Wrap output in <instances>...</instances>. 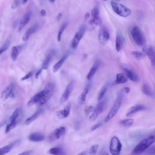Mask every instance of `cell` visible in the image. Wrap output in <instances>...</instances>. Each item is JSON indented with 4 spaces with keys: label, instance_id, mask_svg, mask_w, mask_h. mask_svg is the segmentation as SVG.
<instances>
[{
    "label": "cell",
    "instance_id": "9",
    "mask_svg": "<svg viewBox=\"0 0 155 155\" xmlns=\"http://www.w3.org/2000/svg\"><path fill=\"white\" fill-rule=\"evenodd\" d=\"M125 37L120 30L117 31L116 41H115V48L117 51H120L123 48L125 44Z\"/></svg>",
    "mask_w": 155,
    "mask_h": 155
},
{
    "label": "cell",
    "instance_id": "49",
    "mask_svg": "<svg viewBox=\"0 0 155 155\" xmlns=\"http://www.w3.org/2000/svg\"><path fill=\"white\" fill-rule=\"evenodd\" d=\"M54 1H55V0H49V1H50V2H54Z\"/></svg>",
    "mask_w": 155,
    "mask_h": 155
},
{
    "label": "cell",
    "instance_id": "34",
    "mask_svg": "<svg viewBox=\"0 0 155 155\" xmlns=\"http://www.w3.org/2000/svg\"><path fill=\"white\" fill-rule=\"evenodd\" d=\"M67 24H68L67 22H64V23L61 26V27L59 28V30L58 33V38H57L58 41H61V37H62V35L63 32L64 31L65 29L66 28V27H67Z\"/></svg>",
    "mask_w": 155,
    "mask_h": 155
},
{
    "label": "cell",
    "instance_id": "51",
    "mask_svg": "<svg viewBox=\"0 0 155 155\" xmlns=\"http://www.w3.org/2000/svg\"><path fill=\"white\" fill-rule=\"evenodd\" d=\"M104 1H106V0H104Z\"/></svg>",
    "mask_w": 155,
    "mask_h": 155
},
{
    "label": "cell",
    "instance_id": "39",
    "mask_svg": "<svg viewBox=\"0 0 155 155\" xmlns=\"http://www.w3.org/2000/svg\"><path fill=\"white\" fill-rule=\"evenodd\" d=\"M98 150V145H93L89 150V154L90 155H96Z\"/></svg>",
    "mask_w": 155,
    "mask_h": 155
},
{
    "label": "cell",
    "instance_id": "43",
    "mask_svg": "<svg viewBox=\"0 0 155 155\" xmlns=\"http://www.w3.org/2000/svg\"><path fill=\"white\" fill-rule=\"evenodd\" d=\"M33 154V151L32 150H27L25 151L24 152H22L18 155H31Z\"/></svg>",
    "mask_w": 155,
    "mask_h": 155
},
{
    "label": "cell",
    "instance_id": "30",
    "mask_svg": "<svg viewBox=\"0 0 155 155\" xmlns=\"http://www.w3.org/2000/svg\"><path fill=\"white\" fill-rule=\"evenodd\" d=\"M127 81H128V78L124 74L117 73L114 82L116 84H120L125 83L126 82H127Z\"/></svg>",
    "mask_w": 155,
    "mask_h": 155
},
{
    "label": "cell",
    "instance_id": "24",
    "mask_svg": "<svg viewBox=\"0 0 155 155\" xmlns=\"http://www.w3.org/2000/svg\"><path fill=\"white\" fill-rule=\"evenodd\" d=\"M99 66V62L98 61H96L94 63V64L93 65V66L91 67L88 73L87 74V78L88 80L90 81L94 76V75L95 74V73H96L98 68Z\"/></svg>",
    "mask_w": 155,
    "mask_h": 155
},
{
    "label": "cell",
    "instance_id": "14",
    "mask_svg": "<svg viewBox=\"0 0 155 155\" xmlns=\"http://www.w3.org/2000/svg\"><path fill=\"white\" fill-rule=\"evenodd\" d=\"M143 50L144 54H146L149 58L151 61V65L154 66L155 64V54H154V49L153 47L150 46V47H147L144 46Z\"/></svg>",
    "mask_w": 155,
    "mask_h": 155
},
{
    "label": "cell",
    "instance_id": "46",
    "mask_svg": "<svg viewBox=\"0 0 155 155\" xmlns=\"http://www.w3.org/2000/svg\"><path fill=\"white\" fill-rule=\"evenodd\" d=\"M40 13H41V15L42 16H45V14H46V11H45V10L42 9V10L41 11Z\"/></svg>",
    "mask_w": 155,
    "mask_h": 155
},
{
    "label": "cell",
    "instance_id": "28",
    "mask_svg": "<svg viewBox=\"0 0 155 155\" xmlns=\"http://www.w3.org/2000/svg\"><path fill=\"white\" fill-rule=\"evenodd\" d=\"M17 142L18 141L16 140L13 143H11L10 144H8V145L1 148H0V155H5L7 153H9Z\"/></svg>",
    "mask_w": 155,
    "mask_h": 155
},
{
    "label": "cell",
    "instance_id": "7",
    "mask_svg": "<svg viewBox=\"0 0 155 155\" xmlns=\"http://www.w3.org/2000/svg\"><path fill=\"white\" fill-rule=\"evenodd\" d=\"M109 149L112 155H119L122 150V143L117 137L113 136L111 138Z\"/></svg>",
    "mask_w": 155,
    "mask_h": 155
},
{
    "label": "cell",
    "instance_id": "23",
    "mask_svg": "<svg viewBox=\"0 0 155 155\" xmlns=\"http://www.w3.org/2000/svg\"><path fill=\"white\" fill-rule=\"evenodd\" d=\"M44 138H45L44 136L40 133H33L30 134L28 137V139L31 142H41L43 140Z\"/></svg>",
    "mask_w": 155,
    "mask_h": 155
},
{
    "label": "cell",
    "instance_id": "13",
    "mask_svg": "<svg viewBox=\"0 0 155 155\" xmlns=\"http://www.w3.org/2000/svg\"><path fill=\"white\" fill-rule=\"evenodd\" d=\"M45 93V90L44 89L42 91L35 94L28 102L27 103L28 106H31L35 104H39L42 100V99L43 98V97L44 96Z\"/></svg>",
    "mask_w": 155,
    "mask_h": 155
},
{
    "label": "cell",
    "instance_id": "2",
    "mask_svg": "<svg viewBox=\"0 0 155 155\" xmlns=\"http://www.w3.org/2000/svg\"><path fill=\"white\" fill-rule=\"evenodd\" d=\"M154 140L155 137L154 136H151L143 139L134 147L132 151V154L139 155L143 153L154 142Z\"/></svg>",
    "mask_w": 155,
    "mask_h": 155
},
{
    "label": "cell",
    "instance_id": "44",
    "mask_svg": "<svg viewBox=\"0 0 155 155\" xmlns=\"http://www.w3.org/2000/svg\"><path fill=\"white\" fill-rule=\"evenodd\" d=\"M92 109H93V107L91 106H89V107H87L85 109V113H86V114H88L90 112H91L92 111Z\"/></svg>",
    "mask_w": 155,
    "mask_h": 155
},
{
    "label": "cell",
    "instance_id": "10",
    "mask_svg": "<svg viewBox=\"0 0 155 155\" xmlns=\"http://www.w3.org/2000/svg\"><path fill=\"white\" fill-rule=\"evenodd\" d=\"M73 86H74V81H70L68 84L67 85L65 91H64V93H62V94L61 95V99H60V102L61 103H64L65 102H66L68 99L69 98L73 89Z\"/></svg>",
    "mask_w": 155,
    "mask_h": 155
},
{
    "label": "cell",
    "instance_id": "20",
    "mask_svg": "<svg viewBox=\"0 0 155 155\" xmlns=\"http://www.w3.org/2000/svg\"><path fill=\"white\" fill-rule=\"evenodd\" d=\"M124 71L125 73V76H127V78L128 79H129L130 80L133 81V82H137L139 80L138 76L130 68H128V67H124L123 68Z\"/></svg>",
    "mask_w": 155,
    "mask_h": 155
},
{
    "label": "cell",
    "instance_id": "38",
    "mask_svg": "<svg viewBox=\"0 0 155 155\" xmlns=\"http://www.w3.org/2000/svg\"><path fill=\"white\" fill-rule=\"evenodd\" d=\"M102 22V20L100 17L98 18H91V20L90 21V23L95 25H100Z\"/></svg>",
    "mask_w": 155,
    "mask_h": 155
},
{
    "label": "cell",
    "instance_id": "17",
    "mask_svg": "<svg viewBox=\"0 0 155 155\" xmlns=\"http://www.w3.org/2000/svg\"><path fill=\"white\" fill-rule=\"evenodd\" d=\"M54 55V50L50 51L45 56V59L43 61L42 64V70H46L48 67L51 59H53V56Z\"/></svg>",
    "mask_w": 155,
    "mask_h": 155
},
{
    "label": "cell",
    "instance_id": "29",
    "mask_svg": "<svg viewBox=\"0 0 155 155\" xmlns=\"http://www.w3.org/2000/svg\"><path fill=\"white\" fill-rule=\"evenodd\" d=\"M48 153L51 155H66L65 152L61 147H53L48 150Z\"/></svg>",
    "mask_w": 155,
    "mask_h": 155
},
{
    "label": "cell",
    "instance_id": "8",
    "mask_svg": "<svg viewBox=\"0 0 155 155\" xmlns=\"http://www.w3.org/2000/svg\"><path fill=\"white\" fill-rule=\"evenodd\" d=\"M86 29H87V26L85 25H82L81 26L78 31L76 33L71 43V47L72 48L74 49L78 46L80 41L81 40V39L82 38L83 36L85 34Z\"/></svg>",
    "mask_w": 155,
    "mask_h": 155
},
{
    "label": "cell",
    "instance_id": "22",
    "mask_svg": "<svg viewBox=\"0 0 155 155\" xmlns=\"http://www.w3.org/2000/svg\"><path fill=\"white\" fill-rule=\"evenodd\" d=\"M70 108H71V105L70 104H69L63 110L58 111L56 113L59 119H64L68 117L70 113Z\"/></svg>",
    "mask_w": 155,
    "mask_h": 155
},
{
    "label": "cell",
    "instance_id": "25",
    "mask_svg": "<svg viewBox=\"0 0 155 155\" xmlns=\"http://www.w3.org/2000/svg\"><path fill=\"white\" fill-rule=\"evenodd\" d=\"M43 111L44 110L42 109L38 110L35 113H33L32 115H31L25 120V124L29 125L30 124H31L33 121H34L36 119H37L43 113Z\"/></svg>",
    "mask_w": 155,
    "mask_h": 155
},
{
    "label": "cell",
    "instance_id": "31",
    "mask_svg": "<svg viewBox=\"0 0 155 155\" xmlns=\"http://www.w3.org/2000/svg\"><path fill=\"white\" fill-rule=\"evenodd\" d=\"M142 91L143 93L150 97H153L154 96V94L153 92V90L151 89V88L150 87V85H148L147 84H144L142 86Z\"/></svg>",
    "mask_w": 155,
    "mask_h": 155
},
{
    "label": "cell",
    "instance_id": "11",
    "mask_svg": "<svg viewBox=\"0 0 155 155\" xmlns=\"http://www.w3.org/2000/svg\"><path fill=\"white\" fill-rule=\"evenodd\" d=\"M98 38L100 42L102 44H105L108 41L110 34L108 30L105 27H102L100 28Z\"/></svg>",
    "mask_w": 155,
    "mask_h": 155
},
{
    "label": "cell",
    "instance_id": "12",
    "mask_svg": "<svg viewBox=\"0 0 155 155\" xmlns=\"http://www.w3.org/2000/svg\"><path fill=\"white\" fill-rule=\"evenodd\" d=\"M65 128L64 127H61L56 130L50 135L49 139L51 141H54L55 140H57L59 139L61 137L64 136L65 133Z\"/></svg>",
    "mask_w": 155,
    "mask_h": 155
},
{
    "label": "cell",
    "instance_id": "21",
    "mask_svg": "<svg viewBox=\"0 0 155 155\" xmlns=\"http://www.w3.org/2000/svg\"><path fill=\"white\" fill-rule=\"evenodd\" d=\"M146 109V107L145 105H142V104H137L136 105H134L133 107H131L128 111L127 113L126 114L127 116H130L131 115H133V114L140 111H142Z\"/></svg>",
    "mask_w": 155,
    "mask_h": 155
},
{
    "label": "cell",
    "instance_id": "1",
    "mask_svg": "<svg viewBox=\"0 0 155 155\" xmlns=\"http://www.w3.org/2000/svg\"><path fill=\"white\" fill-rule=\"evenodd\" d=\"M125 93L124 92L123 89H122L121 90L119 91V92L117 94L116 99L113 105V107L111 108L108 114L106 116V117L105 118V122L109 121L117 114V111H119V110L121 106Z\"/></svg>",
    "mask_w": 155,
    "mask_h": 155
},
{
    "label": "cell",
    "instance_id": "19",
    "mask_svg": "<svg viewBox=\"0 0 155 155\" xmlns=\"http://www.w3.org/2000/svg\"><path fill=\"white\" fill-rule=\"evenodd\" d=\"M13 87L14 86L13 84H10L8 86H7L5 88L1 93V99L5 101L10 96H11L12 94L13 93Z\"/></svg>",
    "mask_w": 155,
    "mask_h": 155
},
{
    "label": "cell",
    "instance_id": "16",
    "mask_svg": "<svg viewBox=\"0 0 155 155\" xmlns=\"http://www.w3.org/2000/svg\"><path fill=\"white\" fill-rule=\"evenodd\" d=\"M31 15H32L31 12H27L23 15L21 21H19V28H18L19 31H21L23 28V27L29 22L31 17Z\"/></svg>",
    "mask_w": 155,
    "mask_h": 155
},
{
    "label": "cell",
    "instance_id": "33",
    "mask_svg": "<svg viewBox=\"0 0 155 155\" xmlns=\"http://www.w3.org/2000/svg\"><path fill=\"white\" fill-rule=\"evenodd\" d=\"M134 123V119L132 118L123 119L122 120H120L119 124L124 127H130Z\"/></svg>",
    "mask_w": 155,
    "mask_h": 155
},
{
    "label": "cell",
    "instance_id": "40",
    "mask_svg": "<svg viewBox=\"0 0 155 155\" xmlns=\"http://www.w3.org/2000/svg\"><path fill=\"white\" fill-rule=\"evenodd\" d=\"M22 2V0H14L12 5V8H17L19 4H21V2Z\"/></svg>",
    "mask_w": 155,
    "mask_h": 155
},
{
    "label": "cell",
    "instance_id": "36",
    "mask_svg": "<svg viewBox=\"0 0 155 155\" xmlns=\"http://www.w3.org/2000/svg\"><path fill=\"white\" fill-rule=\"evenodd\" d=\"M91 18H98L99 16V7L98 5H96L91 11Z\"/></svg>",
    "mask_w": 155,
    "mask_h": 155
},
{
    "label": "cell",
    "instance_id": "35",
    "mask_svg": "<svg viewBox=\"0 0 155 155\" xmlns=\"http://www.w3.org/2000/svg\"><path fill=\"white\" fill-rule=\"evenodd\" d=\"M132 54L133 56L137 60H140L142 59L143 58H145V54H144L143 52L142 51H132Z\"/></svg>",
    "mask_w": 155,
    "mask_h": 155
},
{
    "label": "cell",
    "instance_id": "47",
    "mask_svg": "<svg viewBox=\"0 0 155 155\" xmlns=\"http://www.w3.org/2000/svg\"><path fill=\"white\" fill-rule=\"evenodd\" d=\"M86 154H87L86 151H83V152H82V153H79V154H78V155H86Z\"/></svg>",
    "mask_w": 155,
    "mask_h": 155
},
{
    "label": "cell",
    "instance_id": "26",
    "mask_svg": "<svg viewBox=\"0 0 155 155\" xmlns=\"http://www.w3.org/2000/svg\"><path fill=\"white\" fill-rule=\"evenodd\" d=\"M68 56V54H64V55L53 65V71L54 73L57 72V71L61 68V67L62 66L63 64L64 63V62H65V60L67 59Z\"/></svg>",
    "mask_w": 155,
    "mask_h": 155
},
{
    "label": "cell",
    "instance_id": "6",
    "mask_svg": "<svg viewBox=\"0 0 155 155\" xmlns=\"http://www.w3.org/2000/svg\"><path fill=\"white\" fill-rule=\"evenodd\" d=\"M107 103V99L106 98H102V99L100 100L96 107L94 108L93 112L91 113L90 116V119L91 120H96L99 115L104 110L106 105Z\"/></svg>",
    "mask_w": 155,
    "mask_h": 155
},
{
    "label": "cell",
    "instance_id": "32",
    "mask_svg": "<svg viewBox=\"0 0 155 155\" xmlns=\"http://www.w3.org/2000/svg\"><path fill=\"white\" fill-rule=\"evenodd\" d=\"M108 88V84H105V85L101 88V90H100L99 92L98 96H97V99H98L99 101H100L101 99H102L104 97V96H105V93H106V92H107Z\"/></svg>",
    "mask_w": 155,
    "mask_h": 155
},
{
    "label": "cell",
    "instance_id": "45",
    "mask_svg": "<svg viewBox=\"0 0 155 155\" xmlns=\"http://www.w3.org/2000/svg\"><path fill=\"white\" fill-rule=\"evenodd\" d=\"M42 68H41V69H39V70H38L37 71V72L36 73V74H35V77H36V78H38V77H39V76L40 75V74H41V73L42 72Z\"/></svg>",
    "mask_w": 155,
    "mask_h": 155
},
{
    "label": "cell",
    "instance_id": "15",
    "mask_svg": "<svg viewBox=\"0 0 155 155\" xmlns=\"http://www.w3.org/2000/svg\"><path fill=\"white\" fill-rule=\"evenodd\" d=\"M91 84L90 82L88 83L84 89V91H82V93L81 94V95L79 96L78 97V104L79 105H83L85 101V99H86V96L87 95V94L88 93L90 90V88H91Z\"/></svg>",
    "mask_w": 155,
    "mask_h": 155
},
{
    "label": "cell",
    "instance_id": "41",
    "mask_svg": "<svg viewBox=\"0 0 155 155\" xmlns=\"http://www.w3.org/2000/svg\"><path fill=\"white\" fill-rule=\"evenodd\" d=\"M33 74V72L31 71H30L29 73H28L27 74H25L23 78H21V81H24V80H27L28 79H29L30 77L32 76V75Z\"/></svg>",
    "mask_w": 155,
    "mask_h": 155
},
{
    "label": "cell",
    "instance_id": "18",
    "mask_svg": "<svg viewBox=\"0 0 155 155\" xmlns=\"http://www.w3.org/2000/svg\"><path fill=\"white\" fill-rule=\"evenodd\" d=\"M38 27H39V25H38V24H35L31 25L24 33V35L22 36V40L24 41H27L29 39L30 36L38 30Z\"/></svg>",
    "mask_w": 155,
    "mask_h": 155
},
{
    "label": "cell",
    "instance_id": "4",
    "mask_svg": "<svg viewBox=\"0 0 155 155\" xmlns=\"http://www.w3.org/2000/svg\"><path fill=\"white\" fill-rule=\"evenodd\" d=\"M131 37L134 42L140 47H143L145 45V40L143 35L140 29L137 26H134L131 31Z\"/></svg>",
    "mask_w": 155,
    "mask_h": 155
},
{
    "label": "cell",
    "instance_id": "37",
    "mask_svg": "<svg viewBox=\"0 0 155 155\" xmlns=\"http://www.w3.org/2000/svg\"><path fill=\"white\" fill-rule=\"evenodd\" d=\"M10 45V40H7L4 42V44L0 47V54H1L4 51H5L7 50V49H8V48L9 47Z\"/></svg>",
    "mask_w": 155,
    "mask_h": 155
},
{
    "label": "cell",
    "instance_id": "27",
    "mask_svg": "<svg viewBox=\"0 0 155 155\" xmlns=\"http://www.w3.org/2000/svg\"><path fill=\"white\" fill-rule=\"evenodd\" d=\"M21 50H22L21 45H16L12 47V52H11V58L13 61H15L17 59Z\"/></svg>",
    "mask_w": 155,
    "mask_h": 155
},
{
    "label": "cell",
    "instance_id": "3",
    "mask_svg": "<svg viewBox=\"0 0 155 155\" xmlns=\"http://www.w3.org/2000/svg\"><path fill=\"white\" fill-rule=\"evenodd\" d=\"M110 4L113 10L121 17L127 18L131 13V10L129 8L119 2L111 1Z\"/></svg>",
    "mask_w": 155,
    "mask_h": 155
},
{
    "label": "cell",
    "instance_id": "5",
    "mask_svg": "<svg viewBox=\"0 0 155 155\" xmlns=\"http://www.w3.org/2000/svg\"><path fill=\"white\" fill-rule=\"evenodd\" d=\"M21 113V109L20 107L16 108L13 113H12V116L10 117L9 120V123L7 125L6 128H5V133H8L10 130H12L13 128H14L16 125L18 124L19 120V117Z\"/></svg>",
    "mask_w": 155,
    "mask_h": 155
},
{
    "label": "cell",
    "instance_id": "50",
    "mask_svg": "<svg viewBox=\"0 0 155 155\" xmlns=\"http://www.w3.org/2000/svg\"><path fill=\"white\" fill-rule=\"evenodd\" d=\"M103 155H108V154H107V153H105V154H104Z\"/></svg>",
    "mask_w": 155,
    "mask_h": 155
},
{
    "label": "cell",
    "instance_id": "42",
    "mask_svg": "<svg viewBox=\"0 0 155 155\" xmlns=\"http://www.w3.org/2000/svg\"><path fill=\"white\" fill-rule=\"evenodd\" d=\"M102 123L101 122H98V123H97V124H94V125H93L91 127V128H90V130L91 131H94L95 130H96L97 128H98L99 127H101V125H102Z\"/></svg>",
    "mask_w": 155,
    "mask_h": 155
},
{
    "label": "cell",
    "instance_id": "48",
    "mask_svg": "<svg viewBox=\"0 0 155 155\" xmlns=\"http://www.w3.org/2000/svg\"><path fill=\"white\" fill-rule=\"evenodd\" d=\"M28 1V0H22V2L23 4H26Z\"/></svg>",
    "mask_w": 155,
    "mask_h": 155
}]
</instances>
